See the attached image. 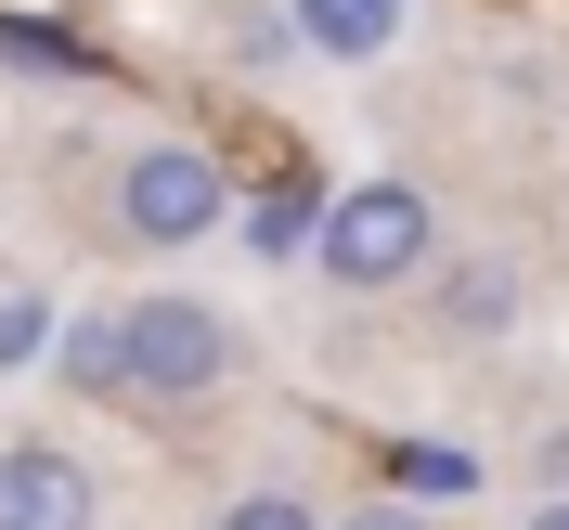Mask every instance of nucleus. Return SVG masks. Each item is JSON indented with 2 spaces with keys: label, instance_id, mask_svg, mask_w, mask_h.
<instances>
[{
  "label": "nucleus",
  "instance_id": "obj_3",
  "mask_svg": "<svg viewBox=\"0 0 569 530\" xmlns=\"http://www.w3.org/2000/svg\"><path fill=\"white\" fill-rule=\"evenodd\" d=\"M220 220H233V181H220L208 142H142L117 169V233L130 247H208Z\"/></svg>",
  "mask_w": 569,
  "mask_h": 530
},
{
  "label": "nucleus",
  "instance_id": "obj_6",
  "mask_svg": "<svg viewBox=\"0 0 569 530\" xmlns=\"http://www.w3.org/2000/svg\"><path fill=\"white\" fill-rule=\"evenodd\" d=\"M389 479H401V504H466V492H479V466H466V453H440V440H401V453H389Z\"/></svg>",
  "mask_w": 569,
  "mask_h": 530
},
{
  "label": "nucleus",
  "instance_id": "obj_1",
  "mask_svg": "<svg viewBox=\"0 0 569 530\" xmlns=\"http://www.w3.org/2000/svg\"><path fill=\"white\" fill-rule=\"evenodd\" d=\"M78 389L104 401H142V414H181V401L233 389V323L208 311V298H181V284H156V298H130V311L78 323Z\"/></svg>",
  "mask_w": 569,
  "mask_h": 530
},
{
  "label": "nucleus",
  "instance_id": "obj_2",
  "mask_svg": "<svg viewBox=\"0 0 569 530\" xmlns=\"http://www.w3.org/2000/svg\"><path fill=\"white\" fill-rule=\"evenodd\" d=\"M427 247H440V208H427L415 181L362 169L350 194H323V233H311V272L350 284V298H376V284H415Z\"/></svg>",
  "mask_w": 569,
  "mask_h": 530
},
{
  "label": "nucleus",
  "instance_id": "obj_4",
  "mask_svg": "<svg viewBox=\"0 0 569 530\" xmlns=\"http://www.w3.org/2000/svg\"><path fill=\"white\" fill-rule=\"evenodd\" d=\"M0 530H91V466L52 453V440H13L0 453Z\"/></svg>",
  "mask_w": 569,
  "mask_h": 530
},
{
  "label": "nucleus",
  "instance_id": "obj_5",
  "mask_svg": "<svg viewBox=\"0 0 569 530\" xmlns=\"http://www.w3.org/2000/svg\"><path fill=\"white\" fill-rule=\"evenodd\" d=\"M284 27L311 39L323 66H376V52H389V39H401V0H298Z\"/></svg>",
  "mask_w": 569,
  "mask_h": 530
},
{
  "label": "nucleus",
  "instance_id": "obj_10",
  "mask_svg": "<svg viewBox=\"0 0 569 530\" xmlns=\"http://www.w3.org/2000/svg\"><path fill=\"white\" fill-rule=\"evenodd\" d=\"M39 337H52V311H39V298H0V362H27Z\"/></svg>",
  "mask_w": 569,
  "mask_h": 530
},
{
  "label": "nucleus",
  "instance_id": "obj_13",
  "mask_svg": "<svg viewBox=\"0 0 569 530\" xmlns=\"http://www.w3.org/2000/svg\"><path fill=\"white\" fill-rule=\"evenodd\" d=\"M531 530H569V504H531Z\"/></svg>",
  "mask_w": 569,
  "mask_h": 530
},
{
  "label": "nucleus",
  "instance_id": "obj_7",
  "mask_svg": "<svg viewBox=\"0 0 569 530\" xmlns=\"http://www.w3.org/2000/svg\"><path fill=\"white\" fill-rule=\"evenodd\" d=\"M311 233H323V194H272V208H247V247H259V259L311 247Z\"/></svg>",
  "mask_w": 569,
  "mask_h": 530
},
{
  "label": "nucleus",
  "instance_id": "obj_12",
  "mask_svg": "<svg viewBox=\"0 0 569 530\" xmlns=\"http://www.w3.org/2000/svg\"><path fill=\"white\" fill-rule=\"evenodd\" d=\"M543 479H557V504H569V427H557V440H543Z\"/></svg>",
  "mask_w": 569,
  "mask_h": 530
},
{
  "label": "nucleus",
  "instance_id": "obj_8",
  "mask_svg": "<svg viewBox=\"0 0 569 530\" xmlns=\"http://www.w3.org/2000/svg\"><path fill=\"white\" fill-rule=\"evenodd\" d=\"M220 530H323V518H311V504L272 479V492H233V504H220Z\"/></svg>",
  "mask_w": 569,
  "mask_h": 530
},
{
  "label": "nucleus",
  "instance_id": "obj_9",
  "mask_svg": "<svg viewBox=\"0 0 569 530\" xmlns=\"http://www.w3.org/2000/svg\"><path fill=\"white\" fill-rule=\"evenodd\" d=\"M505 311H518V284H505V272H466V284H453V323H505Z\"/></svg>",
  "mask_w": 569,
  "mask_h": 530
},
{
  "label": "nucleus",
  "instance_id": "obj_11",
  "mask_svg": "<svg viewBox=\"0 0 569 530\" xmlns=\"http://www.w3.org/2000/svg\"><path fill=\"white\" fill-rule=\"evenodd\" d=\"M337 530H427V504H401V492H376V504H350Z\"/></svg>",
  "mask_w": 569,
  "mask_h": 530
}]
</instances>
